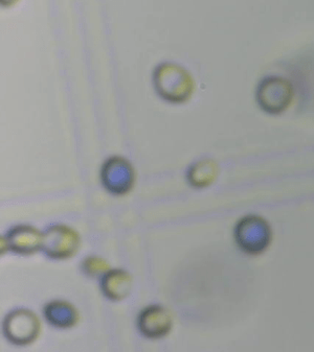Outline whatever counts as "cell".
Instances as JSON below:
<instances>
[{
    "label": "cell",
    "mask_w": 314,
    "mask_h": 352,
    "mask_svg": "<svg viewBox=\"0 0 314 352\" xmlns=\"http://www.w3.org/2000/svg\"><path fill=\"white\" fill-rule=\"evenodd\" d=\"M295 87L283 76H266L255 90V100L260 109L271 116H280L291 108L295 100Z\"/></svg>",
    "instance_id": "cell-1"
},
{
    "label": "cell",
    "mask_w": 314,
    "mask_h": 352,
    "mask_svg": "<svg viewBox=\"0 0 314 352\" xmlns=\"http://www.w3.org/2000/svg\"><path fill=\"white\" fill-rule=\"evenodd\" d=\"M235 241L239 248L249 255L264 253L273 241L271 224L260 215L243 217L235 227Z\"/></svg>",
    "instance_id": "cell-2"
},
{
    "label": "cell",
    "mask_w": 314,
    "mask_h": 352,
    "mask_svg": "<svg viewBox=\"0 0 314 352\" xmlns=\"http://www.w3.org/2000/svg\"><path fill=\"white\" fill-rule=\"evenodd\" d=\"M42 246L52 258H67L78 249V235L64 225L52 227L44 235Z\"/></svg>",
    "instance_id": "cell-3"
},
{
    "label": "cell",
    "mask_w": 314,
    "mask_h": 352,
    "mask_svg": "<svg viewBox=\"0 0 314 352\" xmlns=\"http://www.w3.org/2000/svg\"><path fill=\"white\" fill-rule=\"evenodd\" d=\"M39 327V321L32 311L20 309L6 319L5 333L14 343L28 344L37 337Z\"/></svg>",
    "instance_id": "cell-4"
},
{
    "label": "cell",
    "mask_w": 314,
    "mask_h": 352,
    "mask_svg": "<svg viewBox=\"0 0 314 352\" xmlns=\"http://www.w3.org/2000/svg\"><path fill=\"white\" fill-rule=\"evenodd\" d=\"M138 327L146 337H165L172 327V317L164 307H147L138 318Z\"/></svg>",
    "instance_id": "cell-5"
},
{
    "label": "cell",
    "mask_w": 314,
    "mask_h": 352,
    "mask_svg": "<svg viewBox=\"0 0 314 352\" xmlns=\"http://www.w3.org/2000/svg\"><path fill=\"white\" fill-rule=\"evenodd\" d=\"M42 243H43V236L40 234L37 229L32 227H17L10 233V248L14 252L21 253V254L37 252L38 249L42 246Z\"/></svg>",
    "instance_id": "cell-6"
},
{
    "label": "cell",
    "mask_w": 314,
    "mask_h": 352,
    "mask_svg": "<svg viewBox=\"0 0 314 352\" xmlns=\"http://www.w3.org/2000/svg\"><path fill=\"white\" fill-rule=\"evenodd\" d=\"M131 277L124 271H112L105 275L102 281V289L105 295L114 300H121L129 294Z\"/></svg>",
    "instance_id": "cell-7"
},
{
    "label": "cell",
    "mask_w": 314,
    "mask_h": 352,
    "mask_svg": "<svg viewBox=\"0 0 314 352\" xmlns=\"http://www.w3.org/2000/svg\"><path fill=\"white\" fill-rule=\"evenodd\" d=\"M218 175V166L212 160L197 162L189 172V181L195 187H205L212 184Z\"/></svg>",
    "instance_id": "cell-8"
},
{
    "label": "cell",
    "mask_w": 314,
    "mask_h": 352,
    "mask_svg": "<svg viewBox=\"0 0 314 352\" xmlns=\"http://www.w3.org/2000/svg\"><path fill=\"white\" fill-rule=\"evenodd\" d=\"M45 315L48 321L58 327H70L76 322V318L74 309L64 302L50 303L46 307Z\"/></svg>",
    "instance_id": "cell-9"
},
{
    "label": "cell",
    "mask_w": 314,
    "mask_h": 352,
    "mask_svg": "<svg viewBox=\"0 0 314 352\" xmlns=\"http://www.w3.org/2000/svg\"><path fill=\"white\" fill-rule=\"evenodd\" d=\"M109 267L107 263L102 258L96 257H90L84 261V270L90 276H96L98 274H102Z\"/></svg>",
    "instance_id": "cell-10"
},
{
    "label": "cell",
    "mask_w": 314,
    "mask_h": 352,
    "mask_svg": "<svg viewBox=\"0 0 314 352\" xmlns=\"http://www.w3.org/2000/svg\"><path fill=\"white\" fill-rule=\"evenodd\" d=\"M15 0H1V3H3V5H9V3H13Z\"/></svg>",
    "instance_id": "cell-11"
}]
</instances>
